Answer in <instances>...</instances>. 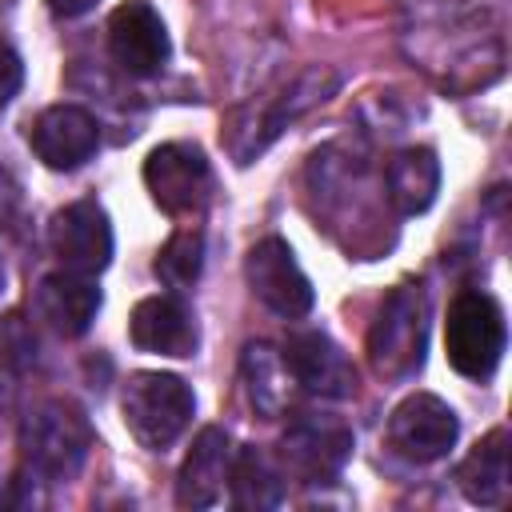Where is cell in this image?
<instances>
[{
    "label": "cell",
    "instance_id": "8fae6325",
    "mask_svg": "<svg viewBox=\"0 0 512 512\" xmlns=\"http://www.w3.org/2000/svg\"><path fill=\"white\" fill-rule=\"evenodd\" d=\"M108 52L128 76H156L168 64V28L148 0H124L108 16Z\"/></svg>",
    "mask_w": 512,
    "mask_h": 512
},
{
    "label": "cell",
    "instance_id": "2e32d148",
    "mask_svg": "<svg viewBox=\"0 0 512 512\" xmlns=\"http://www.w3.org/2000/svg\"><path fill=\"white\" fill-rule=\"evenodd\" d=\"M228 468H232L228 432L216 424L200 428L180 464V476H176V504L180 508H212L228 484Z\"/></svg>",
    "mask_w": 512,
    "mask_h": 512
},
{
    "label": "cell",
    "instance_id": "8992f818",
    "mask_svg": "<svg viewBox=\"0 0 512 512\" xmlns=\"http://www.w3.org/2000/svg\"><path fill=\"white\" fill-rule=\"evenodd\" d=\"M144 188L168 216H192L212 196V168L196 144L172 140L148 152L144 160Z\"/></svg>",
    "mask_w": 512,
    "mask_h": 512
},
{
    "label": "cell",
    "instance_id": "7c38bea8",
    "mask_svg": "<svg viewBox=\"0 0 512 512\" xmlns=\"http://www.w3.org/2000/svg\"><path fill=\"white\" fill-rule=\"evenodd\" d=\"M284 364L292 372V380L324 400H344L356 392V364L348 360V352L320 328H304L292 332L284 344Z\"/></svg>",
    "mask_w": 512,
    "mask_h": 512
},
{
    "label": "cell",
    "instance_id": "9a60e30c",
    "mask_svg": "<svg viewBox=\"0 0 512 512\" xmlns=\"http://www.w3.org/2000/svg\"><path fill=\"white\" fill-rule=\"evenodd\" d=\"M32 308L44 328H52L64 340H76L92 328V320L100 312V288L92 284V276H80L68 268L48 272L32 296Z\"/></svg>",
    "mask_w": 512,
    "mask_h": 512
},
{
    "label": "cell",
    "instance_id": "5b68a950",
    "mask_svg": "<svg viewBox=\"0 0 512 512\" xmlns=\"http://www.w3.org/2000/svg\"><path fill=\"white\" fill-rule=\"evenodd\" d=\"M504 344H508V328L500 304L480 288L460 292L444 320L448 364L468 380H488L504 356Z\"/></svg>",
    "mask_w": 512,
    "mask_h": 512
},
{
    "label": "cell",
    "instance_id": "ac0fdd59",
    "mask_svg": "<svg viewBox=\"0 0 512 512\" xmlns=\"http://www.w3.org/2000/svg\"><path fill=\"white\" fill-rule=\"evenodd\" d=\"M456 484L460 492L480 504V508H496L504 504L508 496V432L504 428H492L456 468Z\"/></svg>",
    "mask_w": 512,
    "mask_h": 512
},
{
    "label": "cell",
    "instance_id": "52a82bcc",
    "mask_svg": "<svg viewBox=\"0 0 512 512\" xmlns=\"http://www.w3.org/2000/svg\"><path fill=\"white\" fill-rule=\"evenodd\" d=\"M244 280H248L252 296L268 312H276L284 320H300V316L312 312V300H316L312 296V284H308V276L300 272L292 248L280 236H264V240H256L248 248V256H244Z\"/></svg>",
    "mask_w": 512,
    "mask_h": 512
},
{
    "label": "cell",
    "instance_id": "5bb4252c",
    "mask_svg": "<svg viewBox=\"0 0 512 512\" xmlns=\"http://www.w3.org/2000/svg\"><path fill=\"white\" fill-rule=\"evenodd\" d=\"M128 340L156 356H192L200 344L196 316L180 296H144L128 316Z\"/></svg>",
    "mask_w": 512,
    "mask_h": 512
},
{
    "label": "cell",
    "instance_id": "3957f363",
    "mask_svg": "<svg viewBox=\"0 0 512 512\" xmlns=\"http://www.w3.org/2000/svg\"><path fill=\"white\" fill-rule=\"evenodd\" d=\"M196 396L172 372H132L120 392V416L132 440L148 452H164L192 424Z\"/></svg>",
    "mask_w": 512,
    "mask_h": 512
},
{
    "label": "cell",
    "instance_id": "e0dca14e",
    "mask_svg": "<svg viewBox=\"0 0 512 512\" xmlns=\"http://www.w3.org/2000/svg\"><path fill=\"white\" fill-rule=\"evenodd\" d=\"M384 188L388 200L400 216H420L432 208L440 192V160L432 148H404L388 160L384 168Z\"/></svg>",
    "mask_w": 512,
    "mask_h": 512
},
{
    "label": "cell",
    "instance_id": "4fadbf2b",
    "mask_svg": "<svg viewBox=\"0 0 512 512\" xmlns=\"http://www.w3.org/2000/svg\"><path fill=\"white\" fill-rule=\"evenodd\" d=\"M28 144L44 168L72 172L84 160H92V152L100 144V124L80 104H52L32 120Z\"/></svg>",
    "mask_w": 512,
    "mask_h": 512
},
{
    "label": "cell",
    "instance_id": "d4e9b609",
    "mask_svg": "<svg viewBox=\"0 0 512 512\" xmlns=\"http://www.w3.org/2000/svg\"><path fill=\"white\" fill-rule=\"evenodd\" d=\"M0 292H4V260H0Z\"/></svg>",
    "mask_w": 512,
    "mask_h": 512
},
{
    "label": "cell",
    "instance_id": "484cf974",
    "mask_svg": "<svg viewBox=\"0 0 512 512\" xmlns=\"http://www.w3.org/2000/svg\"><path fill=\"white\" fill-rule=\"evenodd\" d=\"M0 412H4V380H0Z\"/></svg>",
    "mask_w": 512,
    "mask_h": 512
},
{
    "label": "cell",
    "instance_id": "9c48e42d",
    "mask_svg": "<svg viewBox=\"0 0 512 512\" xmlns=\"http://www.w3.org/2000/svg\"><path fill=\"white\" fill-rule=\"evenodd\" d=\"M456 436H460L456 412L432 392H412L388 416V444L396 456H404L412 464H432V460L448 456Z\"/></svg>",
    "mask_w": 512,
    "mask_h": 512
},
{
    "label": "cell",
    "instance_id": "7402d4cb",
    "mask_svg": "<svg viewBox=\"0 0 512 512\" xmlns=\"http://www.w3.org/2000/svg\"><path fill=\"white\" fill-rule=\"evenodd\" d=\"M20 84H24V64H20V56L0 40V108L20 92Z\"/></svg>",
    "mask_w": 512,
    "mask_h": 512
},
{
    "label": "cell",
    "instance_id": "7a4b0ae2",
    "mask_svg": "<svg viewBox=\"0 0 512 512\" xmlns=\"http://www.w3.org/2000/svg\"><path fill=\"white\" fill-rule=\"evenodd\" d=\"M428 348V300L420 284H396L368 328V360L384 380H412L424 368Z\"/></svg>",
    "mask_w": 512,
    "mask_h": 512
},
{
    "label": "cell",
    "instance_id": "277c9868",
    "mask_svg": "<svg viewBox=\"0 0 512 512\" xmlns=\"http://www.w3.org/2000/svg\"><path fill=\"white\" fill-rule=\"evenodd\" d=\"M340 76L328 72V68H308L300 72L280 96H272L268 104H248V108H236L232 120H228V132H224V144L228 152L236 156V164H248L252 156H260L296 116H304L308 108L324 104L332 92H336Z\"/></svg>",
    "mask_w": 512,
    "mask_h": 512
},
{
    "label": "cell",
    "instance_id": "ba28073f",
    "mask_svg": "<svg viewBox=\"0 0 512 512\" xmlns=\"http://www.w3.org/2000/svg\"><path fill=\"white\" fill-rule=\"evenodd\" d=\"M48 248L60 268L80 276H100L112 264V224L96 200L64 204L48 224Z\"/></svg>",
    "mask_w": 512,
    "mask_h": 512
},
{
    "label": "cell",
    "instance_id": "ffe728a7",
    "mask_svg": "<svg viewBox=\"0 0 512 512\" xmlns=\"http://www.w3.org/2000/svg\"><path fill=\"white\" fill-rule=\"evenodd\" d=\"M228 488H232V504L248 508V512H264L284 500V476L260 448H240L232 456Z\"/></svg>",
    "mask_w": 512,
    "mask_h": 512
},
{
    "label": "cell",
    "instance_id": "44dd1931",
    "mask_svg": "<svg viewBox=\"0 0 512 512\" xmlns=\"http://www.w3.org/2000/svg\"><path fill=\"white\" fill-rule=\"evenodd\" d=\"M200 268H204V236H200V228H180V232H172L168 244L156 252V264H152V272H156L160 284H168V288H188V284H196Z\"/></svg>",
    "mask_w": 512,
    "mask_h": 512
},
{
    "label": "cell",
    "instance_id": "6da1fadb",
    "mask_svg": "<svg viewBox=\"0 0 512 512\" xmlns=\"http://www.w3.org/2000/svg\"><path fill=\"white\" fill-rule=\"evenodd\" d=\"M92 448V428L84 412L68 400H44L36 404L20 424V452H24V476L60 484L72 480Z\"/></svg>",
    "mask_w": 512,
    "mask_h": 512
},
{
    "label": "cell",
    "instance_id": "30bf717a",
    "mask_svg": "<svg viewBox=\"0 0 512 512\" xmlns=\"http://www.w3.org/2000/svg\"><path fill=\"white\" fill-rule=\"evenodd\" d=\"M352 456V428L324 416H300L280 440V460L300 484H332Z\"/></svg>",
    "mask_w": 512,
    "mask_h": 512
},
{
    "label": "cell",
    "instance_id": "cb8c5ba5",
    "mask_svg": "<svg viewBox=\"0 0 512 512\" xmlns=\"http://www.w3.org/2000/svg\"><path fill=\"white\" fill-rule=\"evenodd\" d=\"M8 204H16V184H12L8 168L0 164V220H8Z\"/></svg>",
    "mask_w": 512,
    "mask_h": 512
},
{
    "label": "cell",
    "instance_id": "603a6c76",
    "mask_svg": "<svg viewBox=\"0 0 512 512\" xmlns=\"http://www.w3.org/2000/svg\"><path fill=\"white\" fill-rule=\"evenodd\" d=\"M56 16H64V20H72V16H84V12H92L100 0H44Z\"/></svg>",
    "mask_w": 512,
    "mask_h": 512
},
{
    "label": "cell",
    "instance_id": "d6986e66",
    "mask_svg": "<svg viewBox=\"0 0 512 512\" xmlns=\"http://www.w3.org/2000/svg\"><path fill=\"white\" fill-rule=\"evenodd\" d=\"M240 376H244V392H248L252 408H256L264 420L284 416L288 396H292V384H296L292 372H288V364H284V352H276V348L264 344V340L244 344Z\"/></svg>",
    "mask_w": 512,
    "mask_h": 512
}]
</instances>
